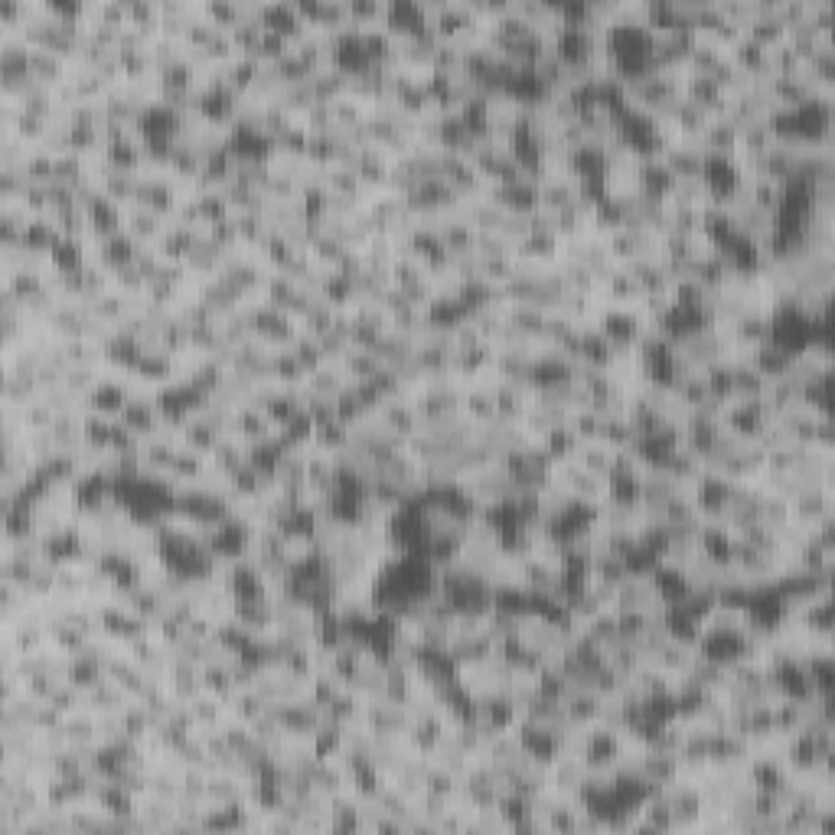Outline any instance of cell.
<instances>
[{
	"mask_svg": "<svg viewBox=\"0 0 835 835\" xmlns=\"http://www.w3.org/2000/svg\"><path fill=\"white\" fill-rule=\"evenodd\" d=\"M134 395V385L124 382V379H111L102 376L89 392L82 398V411H95V415H105V418H118L121 408L131 402Z\"/></svg>",
	"mask_w": 835,
	"mask_h": 835,
	"instance_id": "cell-1",
	"label": "cell"
},
{
	"mask_svg": "<svg viewBox=\"0 0 835 835\" xmlns=\"http://www.w3.org/2000/svg\"><path fill=\"white\" fill-rule=\"evenodd\" d=\"M258 20H261V27L265 30L288 36L291 46L310 30L307 23L301 20V14H297L294 0H258Z\"/></svg>",
	"mask_w": 835,
	"mask_h": 835,
	"instance_id": "cell-2",
	"label": "cell"
},
{
	"mask_svg": "<svg viewBox=\"0 0 835 835\" xmlns=\"http://www.w3.org/2000/svg\"><path fill=\"white\" fill-rule=\"evenodd\" d=\"M428 20H431L428 4H421V0H392V4H385L382 27L389 30L395 40H402V36L415 33L418 27H425Z\"/></svg>",
	"mask_w": 835,
	"mask_h": 835,
	"instance_id": "cell-3",
	"label": "cell"
},
{
	"mask_svg": "<svg viewBox=\"0 0 835 835\" xmlns=\"http://www.w3.org/2000/svg\"><path fill=\"white\" fill-rule=\"evenodd\" d=\"M650 584H653V591H656V601L663 604V607L679 604V601H685V597L692 594V584H689V578H685V568H676V565H669V562H659L650 571Z\"/></svg>",
	"mask_w": 835,
	"mask_h": 835,
	"instance_id": "cell-4",
	"label": "cell"
},
{
	"mask_svg": "<svg viewBox=\"0 0 835 835\" xmlns=\"http://www.w3.org/2000/svg\"><path fill=\"white\" fill-rule=\"evenodd\" d=\"M614 610H643V614H663V604L656 601L650 578H623L617 584Z\"/></svg>",
	"mask_w": 835,
	"mask_h": 835,
	"instance_id": "cell-5",
	"label": "cell"
},
{
	"mask_svg": "<svg viewBox=\"0 0 835 835\" xmlns=\"http://www.w3.org/2000/svg\"><path fill=\"white\" fill-rule=\"evenodd\" d=\"M167 229V219L154 213V209H147V206H124V232L131 235V239H137L141 245H157V239L164 235Z\"/></svg>",
	"mask_w": 835,
	"mask_h": 835,
	"instance_id": "cell-6",
	"label": "cell"
},
{
	"mask_svg": "<svg viewBox=\"0 0 835 835\" xmlns=\"http://www.w3.org/2000/svg\"><path fill=\"white\" fill-rule=\"evenodd\" d=\"M597 297H604L607 304H620V307H637V301L643 297V288L637 284V278L617 265L614 271L607 274V278L597 284Z\"/></svg>",
	"mask_w": 835,
	"mask_h": 835,
	"instance_id": "cell-7",
	"label": "cell"
},
{
	"mask_svg": "<svg viewBox=\"0 0 835 835\" xmlns=\"http://www.w3.org/2000/svg\"><path fill=\"white\" fill-rule=\"evenodd\" d=\"M747 363H751L767 382H774V379L790 376L793 353L780 350V346H774V343H760V346H751V350H747Z\"/></svg>",
	"mask_w": 835,
	"mask_h": 835,
	"instance_id": "cell-8",
	"label": "cell"
},
{
	"mask_svg": "<svg viewBox=\"0 0 835 835\" xmlns=\"http://www.w3.org/2000/svg\"><path fill=\"white\" fill-rule=\"evenodd\" d=\"M663 164L669 167V173L676 180H699L702 177V167H705V154H699L695 147H685V144L676 141L663 154Z\"/></svg>",
	"mask_w": 835,
	"mask_h": 835,
	"instance_id": "cell-9",
	"label": "cell"
},
{
	"mask_svg": "<svg viewBox=\"0 0 835 835\" xmlns=\"http://www.w3.org/2000/svg\"><path fill=\"white\" fill-rule=\"evenodd\" d=\"M575 464H581L584 470H591L597 473V477H607L610 467H614V451H610L607 444L601 441H581L578 444V451H575Z\"/></svg>",
	"mask_w": 835,
	"mask_h": 835,
	"instance_id": "cell-10",
	"label": "cell"
},
{
	"mask_svg": "<svg viewBox=\"0 0 835 835\" xmlns=\"http://www.w3.org/2000/svg\"><path fill=\"white\" fill-rule=\"evenodd\" d=\"M340 366H343L346 376H350V382H366V379L376 376L385 363L372 350H356V346H350V353L340 359Z\"/></svg>",
	"mask_w": 835,
	"mask_h": 835,
	"instance_id": "cell-11",
	"label": "cell"
},
{
	"mask_svg": "<svg viewBox=\"0 0 835 835\" xmlns=\"http://www.w3.org/2000/svg\"><path fill=\"white\" fill-rule=\"evenodd\" d=\"M692 659H695V646H685V643H676V640H669L663 650H659L650 663H656L659 669H666L669 676H682L685 669L692 666Z\"/></svg>",
	"mask_w": 835,
	"mask_h": 835,
	"instance_id": "cell-12",
	"label": "cell"
},
{
	"mask_svg": "<svg viewBox=\"0 0 835 835\" xmlns=\"http://www.w3.org/2000/svg\"><path fill=\"white\" fill-rule=\"evenodd\" d=\"M193 203L199 209V219H203V226H213V222L232 216V206H229V199L222 196V190H196L193 193Z\"/></svg>",
	"mask_w": 835,
	"mask_h": 835,
	"instance_id": "cell-13",
	"label": "cell"
},
{
	"mask_svg": "<svg viewBox=\"0 0 835 835\" xmlns=\"http://www.w3.org/2000/svg\"><path fill=\"white\" fill-rule=\"evenodd\" d=\"M85 20L121 30V27H128V7H124V0H98V4H89Z\"/></svg>",
	"mask_w": 835,
	"mask_h": 835,
	"instance_id": "cell-14",
	"label": "cell"
},
{
	"mask_svg": "<svg viewBox=\"0 0 835 835\" xmlns=\"http://www.w3.org/2000/svg\"><path fill=\"white\" fill-rule=\"evenodd\" d=\"M346 4H350V23L356 30L382 23V14H385L382 0H346Z\"/></svg>",
	"mask_w": 835,
	"mask_h": 835,
	"instance_id": "cell-15",
	"label": "cell"
}]
</instances>
